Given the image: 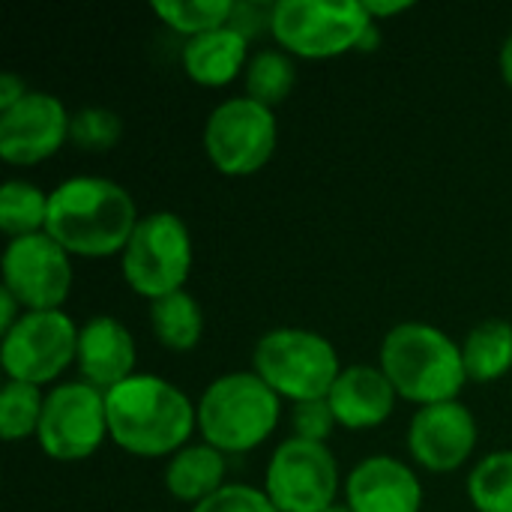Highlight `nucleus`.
<instances>
[{"label": "nucleus", "mask_w": 512, "mask_h": 512, "mask_svg": "<svg viewBox=\"0 0 512 512\" xmlns=\"http://www.w3.org/2000/svg\"><path fill=\"white\" fill-rule=\"evenodd\" d=\"M330 411L345 432H372L384 426L399 405V393L381 366H345L327 393Z\"/></svg>", "instance_id": "17"}, {"label": "nucleus", "mask_w": 512, "mask_h": 512, "mask_svg": "<svg viewBox=\"0 0 512 512\" xmlns=\"http://www.w3.org/2000/svg\"><path fill=\"white\" fill-rule=\"evenodd\" d=\"M138 345L132 330L114 315H93L78 330V378L90 387L108 393L129 381L135 372Z\"/></svg>", "instance_id": "16"}, {"label": "nucleus", "mask_w": 512, "mask_h": 512, "mask_svg": "<svg viewBox=\"0 0 512 512\" xmlns=\"http://www.w3.org/2000/svg\"><path fill=\"white\" fill-rule=\"evenodd\" d=\"M198 435L225 456H246L273 438L282 420V399L252 372L213 378L195 402Z\"/></svg>", "instance_id": "4"}, {"label": "nucleus", "mask_w": 512, "mask_h": 512, "mask_svg": "<svg viewBox=\"0 0 512 512\" xmlns=\"http://www.w3.org/2000/svg\"><path fill=\"white\" fill-rule=\"evenodd\" d=\"M264 495L279 512H327L345 489L330 444L285 438L267 459Z\"/></svg>", "instance_id": "10"}, {"label": "nucleus", "mask_w": 512, "mask_h": 512, "mask_svg": "<svg viewBox=\"0 0 512 512\" xmlns=\"http://www.w3.org/2000/svg\"><path fill=\"white\" fill-rule=\"evenodd\" d=\"M192 264H195L192 231L183 222V216L171 210H156L141 216L138 228L132 231L120 255V273L126 288L144 297L147 303L186 291Z\"/></svg>", "instance_id": "7"}, {"label": "nucleus", "mask_w": 512, "mask_h": 512, "mask_svg": "<svg viewBox=\"0 0 512 512\" xmlns=\"http://www.w3.org/2000/svg\"><path fill=\"white\" fill-rule=\"evenodd\" d=\"M249 42L231 30L219 27L204 36L186 39L180 48V63L189 81L198 87H228L234 84L249 66Z\"/></svg>", "instance_id": "18"}, {"label": "nucleus", "mask_w": 512, "mask_h": 512, "mask_svg": "<svg viewBox=\"0 0 512 512\" xmlns=\"http://www.w3.org/2000/svg\"><path fill=\"white\" fill-rule=\"evenodd\" d=\"M27 93H30V87H27V81L18 72H3L0 75V111L18 105Z\"/></svg>", "instance_id": "31"}, {"label": "nucleus", "mask_w": 512, "mask_h": 512, "mask_svg": "<svg viewBox=\"0 0 512 512\" xmlns=\"http://www.w3.org/2000/svg\"><path fill=\"white\" fill-rule=\"evenodd\" d=\"M270 39L294 60L375 51L378 24L360 0H276Z\"/></svg>", "instance_id": "5"}, {"label": "nucleus", "mask_w": 512, "mask_h": 512, "mask_svg": "<svg viewBox=\"0 0 512 512\" xmlns=\"http://www.w3.org/2000/svg\"><path fill=\"white\" fill-rule=\"evenodd\" d=\"M336 417L330 411L327 399H315V402H300L291 408V429L294 438L303 441H315V444H327L330 435L336 432Z\"/></svg>", "instance_id": "29"}, {"label": "nucleus", "mask_w": 512, "mask_h": 512, "mask_svg": "<svg viewBox=\"0 0 512 512\" xmlns=\"http://www.w3.org/2000/svg\"><path fill=\"white\" fill-rule=\"evenodd\" d=\"M327 512H351V510H348L345 504H336V507H330V510H327Z\"/></svg>", "instance_id": "35"}, {"label": "nucleus", "mask_w": 512, "mask_h": 512, "mask_svg": "<svg viewBox=\"0 0 512 512\" xmlns=\"http://www.w3.org/2000/svg\"><path fill=\"white\" fill-rule=\"evenodd\" d=\"M21 315H24L21 303H18L6 288H0V336L9 333V330L21 321Z\"/></svg>", "instance_id": "33"}, {"label": "nucleus", "mask_w": 512, "mask_h": 512, "mask_svg": "<svg viewBox=\"0 0 512 512\" xmlns=\"http://www.w3.org/2000/svg\"><path fill=\"white\" fill-rule=\"evenodd\" d=\"M72 114L60 96L30 90L18 105L0 111V159L15 168L48 162L69 144Z\"/></svg>", "instance_id": "14"}, {"label": "nucleus", "mask_w": 512, "mask_h": 512, "mask_svg": "<svg viewBox=\"0 0 512 512\" xmlns=\"http://www.w3.org/2000/svg\"><path fill=\"white\" fill-rule=\"evenodd\" d=\"M0 276V288H6L21 303L24 312H54L63 309V303L72 294L75 267L72 255L42 231L6 240Z\"/></svg>", "instance_id": "12"}, {"label": "nucleus", "mask_w": 512, "mask_h": 512, "mask_svg": "<svg viewBox=\"0 0 512 512\" xmlns=\"http://www.w3.org/2000/svg\"><path fill=\"white\" fill-rule=\"evenodd\" d=\"M141 216L126 186L78 174L51 189L45 234L72 258H120Z\"/></svg>", "instance_id": "1"}, {"label": "nucleus", "mask_w": 512, "mask_h": 512, "mask_svg": "<svg viewBox=\"0 0 512 512\" xmlns=\"http://www.w3.org/2000/svg\"><path fill=\"white\" fill-rule=\"evenodd\" d=\"M342 498L351 512H420L423 483L405 459L375 453L348 471Z\"/></svg>", "instance_id": "15"}, {"label": "nucleus", "mask_w": 512, "mask_h": 512, "mask_svg": "<svg viewBox=\"0 0 512 512\" xmlns=\"http://www.w3.org/2000/svg\"><path fill=\"white\" fill-rule=\"evenodd\" d=\"M477 444H480L477 417L459 399L417 408L405 435L411 462L429 474H456L474 459Z\"/></svg>", "instance_id": "13"}, {"label": "nucleus", "mask_w": 512, "mask_h": 512, "mask_svg": "<svg viewBox=\"0 0 512 512\" xmlns=\"http://www.w3.org/2000/svg\"><path fill=\"white\" fill-rule=\"evenodd\" d=\"M297 84V63L282 48H258L243 72V96L276 111Z\"/></svg>", "instance_id": "23"}, {"label": "nucleus", "mask_w": 512, "mask_h": 512, "mask_svg": "<svg viewBox=\"0 0 512 512\" xmlns=\"http://www.w3.org/2000/svg\"><path fill=\"white\" fill-rule=\"evenodd\" d=\"M201 144L207 162L222 177H252L264 171L276 153V111L249 96H228L207 114Z\"/></svg>", "instance_id": "8"}, {"label": "nucleus", "mask_w": 512, "mask_h": 512, "mask_svg": "<svg viewBox=\"0 0 512 512\" xmlns=\"http://www.w3.org/2000/svg\"><path fill=\"white\" fill-rule=\"evenodd\" d=\"M45 390L21 381H6L0 390V438L6 444H18L33 438L42 420Z\"/></svg>", "instance_id": "26"}, {"label": "nucleus", "mask_w": 512, "mask_h": 512, "mask_svg": "<svg viewBox=\"0 0 512 512\" xmlns=\"http://www.w3.org/2000/svg\"><path fill=\"white\" fill-rule=\"evenodd\" d=\"M273 9H276V3H264V0H234L228 27L237 30L252 45L258 36H270V30H273Z\"/></svg>", "instance_id": "30"}, {"label": "nucleus", "mask_w": 512, "mask_h": 512, "mask_svg": "<svg viewBox=\"0 0 512 512\" xmlns=\"http://www.w3.org/2000/svg\"><path fill=\"white\" fill-rule=\"evenodd\" d=\"M51 192L24 177H12L0 186V231L6 240L42 234L48 225Z\"/></svg>", "instance_id": "22"}, {"label": "nucleus", "mask_w": 512, "mask_h": 512, "mask_svg": "<svg viewBox=\"0 0 512 512\" xmlns=\"http://www.w3.org/2000/svg\"><path fill=\"white\" fill-rule=\"evenodd\" d=\"M111 441L108 435V405L105 393L87 381H60L45 390L42 420L36 429V444L51 462L75 465L87 462Z\"/></svg>", "instance_id": "9"}, {"label": "nucleus", "mask_w": 512, "mask_h": 512, "mask_svg": "<svg viewBox=\"0 0 512 512\" xmlns=\"http://www.w3.org/2000/svg\"><path fill=\"white\" fill-rule=\"evenodd\" d=\"M123 138V117L105 105H84L72 111L69 144L84 153H108Z\"/></svg>", "instance_id": "27"}, {"label": "nucleus", "mask_w": 512, "mask_h": 512, "mask_svg": "<svg viewBox=\"0 0 512 512\" xmlns=\"http://www.w3.org/2000/svg\"><path fill=\"white\" fill-rule=\"evenodd\" d=\"M162 483L174 501L189 504L192 510L228 486V456L204 441H192L165 462Z\"/></svg>", "instance_id": "19"}, {"label": "nucleus", "mask_w": 512, "mask_h": 512, "mask_svg": "<svg viewBox=\"0 0 512 512\" xmlns=\"http://www.w3.org/2000/svg\"><path fill=\"white\" fill-rule=\"evenodd\" d=\"M378 366L396 387L399 399L426 408L456 402L468 384L462 342L426 321L390 327L378 348Z\"/></svg>", "instance_id": "3"}, {"label": "nucleus", "mask_w": 512, "mask_h": 512, "mask_svg": "<svg viewBox=\"0 0 512 512\" xmlns=\"http://www.w3.org/2000/svg\"><path fill=\"white\" fill-rule=\"evenodd\" d=\"M150 330L165 351L186 354L201 345L204 309L189 291H177L171 297L150 303Z\"/></svg>", "instance_id": "21"}, {"label": "nucleus", "mask_w": 512, "mask_h": 512, "mask_svg": "<svg viewBox=\"0 0 512 512\" xmlns=\"http://www.w3.org/2000/svg\"><path fill=\"white\" fill-rule=\"evenodd\" d=\"M189 512H279L270 498L264 495L261 486H249V483H228L222 486L213 498L201 501L198 507Z\"/></svg>", "instance_id": "28"}, {"label": "nucleus", "mask_w": 512, "mask_h": 512, "mask_svg": "<svg viewBox=\"0 0 512 512\" xmlns=\"http://www.w3.org/2000/svg\"><path fill=\"white\" fill-rule=\"evenodd\" d=\"M342 369L336 345L309 327H273L252 348V372L291 405L327 399Z\"/></svg>", "instance_id": "6"}, {"label": "nucleus", "mask_w": 512, "mask_h": 512, "mask_svg": "<svg viewBox=\"0 0 512 512\" xmlns=\"http://www.w3.org/2000/svg\"><path fill=\"white\" fill-rule=\"evenodd\" d=\"M498 69H501V78L504 84L512 90V30L507 33L504 45H501V54H498Z\"/></svg>", "instance_id": "34"}, {"label": "nucleus", "mask_w": 512, "mask_h": 512, "mask_svg": "<svg viewBox=\"0 0 512 512\" xmlns=\"http://www.w3.org/2000/svg\"><path fill=\"white\" fill-rule=\"evenodd\" d=\"M465 375L474 384H495L512 372V324L504 318L480 321L462 339Z\"/></svg>", "instance_id": "20"}, {"label": "nucleus", "mask_w": 512, "mask_h": 512, "mask_svg": "<svg viewBox=\"0 0 512 512\" xmlns=\"http://www.w3.org/2000/svg\"><path fill=\"white\" fill-rule=\"evenodd\" d=\"M78 330L63 309L24 312L21 321L0 336V366L6 381L54 387L78 357Z\"/></svg>", "instance_id": "11"}, {"label": "nucleus", "mask_w": 512, "mask_h": 512, "mask_svg": "<svg viewBox=\"0 0 512 512\" xmlns=\"http://www.w3.org/2000/svg\"><path fill=\"white\" fill-rule=\"evenodd\" d=\"M363 6H366V12H369V18L375 21V24H381V21H387V18H396V15H402V12H408L411 9V3L408 0H396V3H390V0H363Z\"/></svg>", "instance_id": "32"}, {"label": "nucleus", "mask_w": 512, "mask_h": 512, "mask_svg": "<svg viewBox=\"0 0 512 512\" xmlns=\"http://www.w3.org/2000/svg\"><path fill=\"white\" fill-rule=\"evenodd\" d=\"M474 512H512V450L486 453L465 480Z\"/></svg>", "instance_id": "24"}, {"label": "nucleus", "mask_w": 512, "mask_h": 512, "mask_svg": "<svg viewBox=\"0 0 512 512\" xmlns=\"http://www.w3.org/2000/svg\"><path fill=\"white\" fill-rule=\"evenodd\" d=\"M111 444L135 459H171L198 432L195 402L174 381L138 372L105 393Z\"/></svg>", "instance_id": "2"}, {"label": "nucleus", "mask_w": 512, "mask_h": 512, "mask_svg": "<svg viewBox=\"0 0 512 512\" xmlns=\"http://www.w3.org/2000/svg\"><path fill=\"white\" fill-rule=\"evenodd\" d=\"M234 0H159L153 3V15L174 33L186 39L204 36L210 30L228 27Z\"/></svg>", "instance_id": "25"}]
</instances>
